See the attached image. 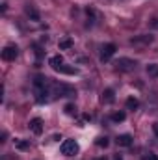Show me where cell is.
<instances>
[{
    "label": "cell",
    "mask_w": 158,
    "mask_h": 160,
    "mask_svg": "<svg viewBox=\"0 0 158 160\" xmlns=\"http://www.w3.org/2000/svg\"><path fill=\"white\" fill-rule=\"evenodd\" d=\"M114 160H123V157H121V155H116V157H114Z\"/></svg>",
    "instance_id": "obj_23"
},
{
    "label": "cell",
    "mask_w": 158,
    "mask_h": 160,
    "mask_svg": "<svg viewBox=\"0 0 158 160\" xmlns=\"http://www.w3.org/2000/svg\"><path fill=\"white\" fill-rule=\"evenodd\" d=\"M141 160H158V157H155L153 153H149V155H145V157H143Z\"/></svg>",
    "instance_id": "obj_20"
},
{
    "label": "cell",
    "mask_w": 158,
    "mask_h": 160,
    "mask_svg": "<svg viewBox=\"0 0 158 160\" xmlns=\"http://www.w3.org/2000/svg\"><path fill=\"white\" fill-rule=\"evenodd\" d=\"M48 63H50V67H52L54 71H58V69H60V65H63V58H62L60 54H58V56H52Z\"/></svg>",
    "instance_id": "obj_12"
},
{
    "label": "cell",
    "mask_w": 158,
    "mask_h": 160,
    "mask_svg": "<svg viewBox=\"0 0 158 160\" xmlns=\"http://www.w3.org/2000/svg\"><path fill=\"white\" fill-rule=\"evenodd\" d=\"M145 71H147V75H149V77H153V78H158V63H149Z\"/></svg>",
    "instance_id": "obj_14"
},
{
    "label": "cell",
    "mask_w": 158,
    "mask_h": 160,
    "mask_svg": "<svg viewBox=\"0 0 158 160\" xmlns=\"http://www.w3.org/2000/svg\"><path fill=\"white\" fill-rule=\"evenodd\" d=\"M151 41H153L151 36H138V38L130 39V43H132L134 47H147V45H151Z\"/></svg>",
    "instance_id": "obj_6"
},
{
    "label": "cell",
    "mask_w": 158,
    "mask_h": 160,
    "mask_svg": "<svg viewBox=\"0 0 158 160\" xmlns=\"http://www.w3.org/2000/svg\"><path fill=\"white\" fill-rule=\"evenodd\" d=\"M24 11H26V15H28L32 21H39V11H37L32 4H30V6H26V8H24Z\"/></svg>",
    "instance_id": "obj_11"
},
{
    "label": "cell",
    "mask_w": 158,
    "mask_h": 160,
    "mask_svg": "<svg viewBox=\"0 0 158 160\" xmlns=\"http://www.w3.org/2000/svg\"><path fill=\"white\" fill-rule=\"evenodd\" d=\"M125 112H116V114H112V121L114 123H121V121H125Z\"/></svg>",
    "instance_id": "obj_17"
},
{
    "label": "cell",
    "mask_w": 158,
    "mask_h": 160,
    "mask_svg": "<svg viewBox=\"0 0 158 160\" xmlns=\"http://www.w3.org/2000/svg\"><path fill=\"white\" fill-rule=\"evenodd\" d=\"M58 73H65V75H77L78 71H77L75 67H69V65H60Z\"/></svg>",
    "instance_id": "obj_16"
},
{
    "label": "cell",
    "mask_w": 158,
    "mask_h": 160,
    "mask_svg": "<svg viewBox=\"0 0 158 160\" xmlns=\"http://www.w3.org/2000/svg\"><path fill=\"white\" fill-rule=\"evenodd\" d=\"M48 89H50V95H54V97H73V95H77L75 88H71L67 84H62V82H54V80H50Z\"/></svg>",
    "instance_id": "obj_1"
},
{
    "label": "cell",
    "mask_w": 158,
    "mask_h": 160,
    "mask_svg": "<svg viewBox=\"0 0 158 160\" xmlns=\"http://www.w3.org/2000/svg\"><path fill=\"white\" fill-rule=\"evenodd\" d=\"M136 65L138 63L134 60H130V58H119L117 62H116V67H117L119 71H134Z\"/></svg>",
    "instance_id": "obj_3"
},
{
    "label": "cell",
    "mask_w": 158,
    "mask_h": 160,
    "mask_svg": "<svg viewBox=\"0 0 158 160\" xmlns=\"http://www.w3.org/2000/svg\"><path fill=\"white\" fill-rule=\"evenodd\" d=\"M60 149H62V155H65V157H73V155H77L80 151L78 143H77L75 140H65Z\"/></svg>",
    "instance_id": "obj_2"
},
{
    "label": "cell",
    "mask_w": 158,
    "mask_h": 160,
    "mask_svg": "<svg viewBox=\"0 0 158 160\" xmlns=\"http://www.w3.org/2000/svg\"><path fill=\"white\" fill-rule=\"evenodd\" d=\"M17 56H19V48H17V47H13V45L4 47V50H2V60H6V62H13Z\"/></svg>",
    "instance_id": "obj_5"
},
{
    "label": "cell",
    "mask_w": 158,
    "mask_h": 160,
    "mask_svg": "<svg viewBox=\"0 0 158 160\" xmlns=\"http://www.w3.org/2000/svg\"><path fill=\"white\" fill-rule=\"evenodd\" d=\"M30 130H32L34 134H37V136H39L41 132H43V121H41L39 118L32 119V121H30Z\"/></svg>",
    "instance_id": "obj_7"
},
{
    "label": "cell",
    "mask_w": 158,
    "mask_h": 160,
    "mask_svg": "<svg viewBox=\"0 0 158 160\" xmlns=\"http://www.w3.org/2000/svg\"><path fill=\"white\" fill-rule=\"evenodd\" d=\"M138 106H140V101L136 97H128L126 99V110H138Z\"/></svg>",
    "instance_id": "obj_13"
},
{
    "label": "cell",
    "mask_w": 158,
    "mask_h": 160,
    "mask_svg": "<svg viewBox=\"0 0 158 160\" xmlns=\"http://www.w3.org/2000/svg\"><path fill=\"white\" fill-rule=\"evenodd\" d=\"M101 101H102V102H106V104H112V102L116 101L114 89H104V91H102V97H101Z\"/></svg>",
    "instance_id": "obj_9"
},
{
    "label": "cell",
    "mask_w": 158,
    "mask_h": 160,
    "mask_svg": "<svg viewBox=\"0 0 158 160\" xmlns=\"http://www.w3.org/2000/svg\"><path fill=\"white\" fill-rule=\"evenodd\" d=\"M58 47H60V50H69L73 47V39L69 36H65V38H62V39L58 41Z\"/></svg>",
    "instance_id": "obj_10"
},
{
    "label": "cell",
    "mask_w": 158,
    "mask_h": 160,
    "mask_svg": "<svg viewBox=\"0 0 158 160\" xmlns=\"http://www.w3.org/2000/svg\"><path fill=\"white\" fill-rule=\"evenodd\" d=\"M116 50H117V47H116L114 43H106V45L101 48V60H102V62H108V60L116 54Z\"/></svg>",
    "instance_id": "obj_4"
},
{
    "label": "cell",
    "mask_w": 158,
    "mask_h": 160,
    "mask_svg": "<svg viewBox=\"0 0 158 160\" xmlns=\"http://www.w3.org/2000/svg\"><path fill=\"white\" fill-rule=\"evenodd\" d=\"M149 24H151V28H155V30H158V19H153V21H151Z\"/></svg>",
    "instance_id": "obj_21"
},
{
    "label": "cell",
    "mask_w": 158,
    "mask_h": 160,
    "mask_svg": "<svg viewBox=\"0 0 158 160\" xmlns=\"http://www.w3.org/2000/svg\"><path fill=\"white\" fill-rule=\"evenodd\" d=\"M97 145L99 147H108V138H99L97 140Z\"/></svg>",
    "instance_id": "obj_19"
},
{
    "label": "cell",
    "mask_w": 158,
    "mask_h": 160,
    "mask_svg": "<svg viewBox=\"0 0 158 160\" xmlns=\"http://www.w3.org/2000/svg\"><path fill=\"white\" fill-rule=\"evenodd\" d=\"M153 132L158 136V123H155V125H153Z\"/></svg>",
    "instance_id": "obj_22"
},
{
    "label": "cell",
    "mask_w": 158,
    "mask_h": 160,
    "mask_svg": "<svg viewBox=\"0 0 158 160\" xmlns=\"http://www.w3.org/2000/svg\"><path fill=\"white\" fill-rule=\"evenodd\" d=\"M117 145H121V147H130L132 145V136L130 134H121V136H117Z\"/></svg>",
    "instance_id": "obj_8"
},
{
    "label": "cell",
    "mask_w": 158,
    "mask_h": 160,
    "mask_svg": "<svg viewBox=\"0 0 158 160\" xmlns=\"http://www.w3.org/2000/svg\"><path fill=\"white\" fill-rule=\"evenodd\" d=\"M97 160H106V158H97Z\"/></svg>",
    "instance_id": "obj_24"
},
{
    "label": "cell",
    "mask_w": 158,
    "mask_h": 160,
    "mask_svg": "<svg viewBox=\"0 0 158 160\" xmlns=\"http://www.w3.org/2000/svg\"><path fill=\"white\" fill-rule=\"evenodd\" d=\"M65 114L67 116H77V106L75 104H67L65 106Z\"/></svg>",
    "instance_id": "obj_18"
},
{
    "label": "cell",
    "mask_w": 158,
    "mask_h": 160,
    "mask_svg": "<svg viewBox=\"0 0 158 160\" xmlns=\"http://www.w3.org/2000/svg\"><path fill=\"white\" fill-rule=\"evenodd\" d=\"M15 147H17V149H21V151H26V149L30 147V143H28L26 140H21V138H15Z\"/></svg>",
    "instance_id": "obj_15"
}]
</instances>
